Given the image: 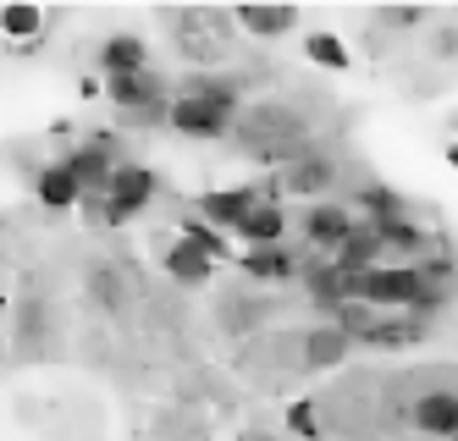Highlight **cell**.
<instances>
[{
	"instance_id": "cell-21",
	"label": "cell",
	"mask_w": 458,
	"mask_h": 441,
	"mask_svg": "<svg viewBox=\"0 0 458 441\" xmlns=\"http://www.w3.org/2000/svg\"><path fill=\"white\" fill-rule=\"evenodd\" d=\"M177 237H188V243H193V249H205V254H210L216 265H226V259H233V265H238V243H233V237H226L221 226H210L205 216H193V210H188V216L177 221Z\"/></svg>"
},
{
	"instance_id": "cell-12",
	"label": "cell",
	"mask_w": 458,
	"mask_h": 441,
	"mask_svg": "<svg viewBox=\"0 0 458 441\" xmlns=\"http://www.w3.org/2000/svg\"><path fill=\"white\" fill-rule=\"evenodd\" d=\"M106 99L116 106V116H133V111H149L160 99H172V89L160 72H133V78H106Z\"/></svg>"
},
{
	"instance_id": "cell-4",
	"label": "cell",
	"mask_w": 458,
	"mask_h": 441,
	"mask_svg": "<svg viewBox=\"0 0 458 441\" xmlns=\"http://www.w3.org/2000/svg\"><path fill=\"white\" fill-rule=\"evenodd\" d=\"M299 226H304V249L332 259L348 237H353L359 216H353V205H343V199H320V205H310V210L299 216Z\"/></svg>"
},
{
	"instance_id": "cell-19",
	"label": "cell",
	"mask_w": 458,
	"mask_h": 441,
	"mask_svg": "<svg viewBox=\"0 0 458 441\" xmlns=\"http://www.w3.org/2000/svg\"><path fill=\"white\" fill-rule=\"evenodd\" d=\"M34 199H39L45 210L67 216L72 205H83V188L72 182V172H67L61 160H50V165H39V172H34Z\"/></svg>"
},
{
	"instance_id": "cell-24",
	"label": "cell",
	"mask_w": 458,
	"mask_h": 441,
	"mask_svg": "<svg viewBox=\"0 0 458 441\" xmlns=\"http://www.w3.org/2000/svg\"><path fill=\"white\" fill-rule=\"evenodd\" d=\"M271 315V303L266 298H254V293H221V331H254L259 320Z\"/></svg>"
},
{
	"instance_id": "cell-18",
	"label": "cell",
	"mask_w": 458,
	"mask_h": 441,
	"mask_svg": "<svg viewBox=\"0 0 458 441\" xmlns=\"http://www.w3.org/2000/svg\"><path fill=\"white\" fill-rule=\"evenodd\" d=\"M348 353H353V343L332 326V320H320V326H310L304 331V369H337V364H348Z\"/></svg>"
},
{
	"instance_id": "cell-27",
	"label": "cell",
	"mask_w": 458,
	"mask_h": 441,
	"mask_svg": "<svg viewBox=\"0 0 458 441\" xmlns=\"http://www.w3.org/2000/svg\"><path fill=\"white\" fill-rule=\"evenodd\" d=\"M282 425H287V436H299V441H320L326 430H320V403L315 397H293L287 409H282Z\"/></svg>"
},
{
	"instance_id": "cell-23",
	"label": "cell",
	"mask_w": 458,
	"mask_h": 441,
	"mask_svg": "<svg viewBox=\"0 0 458 441\" xmlns=\"http://www.w3.org/2000/svg\"><path fill=\"white\" fill-rule=\"evenodd\" d=\"M45 6H28V0H12V6H0V33L17 45H39V33H45Z\"/></svg>"
},
{
	"instance_id": "cell-25",
	"label": "cell",
	"mask_w": 458,
	"mask_h": 441,
	"mask_svg": "<svg viewBox=\"0 0 458 441\" xmlns=\"http://www.w3.org/2000/svg\"><path fill=\"white\" fill-rule=\"evenodd\" d=\"M83 287H89V303H100V310H111V315H122L127 303V282H122V270L116 265H94L89 276H83Z\"/></svg>"
},
{
	"instance_id": "cell-3",
	"label": "cell",
	"mask_w": 458,
	"mask_h": 441,
	"mask_svg": "<svg viewBox=\"0 0 458 441\" xmlns=\"http://www.w3.org/2000/svg\"><path fill=\"white\" fill-rule=\"evenodd\" d=\"M155 193H160V172H149L144 160H122L116 165V177H111V193L106 199H89V216L94 221H106V226H122V221H133L155 205Z\"/></svg>"
},
{
	"instance_id": "cell-16",
	"label": "cell",
	"mask_w": 458,
	"mask_h": 441,
	"mask_svg": "<svg viewBox=\"0 0 458 441\" xmlns=\"http://www.w3.org/2000/svg\"><path fill=\"white\" fill-rule=\"evenodd\" d=\"M337 259V270L343 276H365V270H376V265H386V249H381V232L370 226V221H359L353 226V237L332 254Z\"/></svg>"
},
{
	"instance_id": "cell-11",
	"label": "cell",
	"mask_w": 458,
	"mask_h": 441,
	"mask_svg": "<svg viewBox=\"0 0 458 441\" xmlns=\"http://www.w3.org/2000/svg\"><path fill=\"white\" fill-rule=\"evenodd\" d=\"M106 78H133V72H149V39L144 33H106L100 50H94Z\"/></svg>"
},
{
	"instance_id": "cell-7",
	"label": "cell",
	"mask_w": 458,
	"mask_h": 441,
	"mask_svg": "<svg viewBox=\"0 0 458 441\" xmlns=\"http://www.w3.org/2000/svg\"><path fill=\"white\" fill-rule=\"evenodd\" d=\"M299 282H304V298L315 303V310L332 320L343 303H353L348 298V276L337 270V259H326V254H310L304 249V265H299Z\"/></svg>"
},
{
	"instance_id": "cell-22",
	"label": "cell",
	"mask_w": 458,
	"mask_h": 441,
	"mask_svg": "<svg viewBox=\"0 0 458 441\" xmlns=\"http://www.w3.org/2000/svg\"><path fill=\"white\" fill-rule=\"evenodd\" d=\"M12 336H17V348H45L50 343V303L45 298H17Z\"/></svg>"
},
{
	"instance_id": "cell-2",
	"label": "cell",
	"mask_w": 458,
	"mask_h": 441,
	"mask_svg": "<svg viewBox=\"0 0 458 441\" xmlns=\"http://www.w3.org/2000/svg\"><path fill=\"white\" fill-rule=\"evenodd\" d=\"M233 139L249 160L259 165H293V160H304L315 155V139H310V116L299 106H282V99H259V106H243L238 127H233Z\"/></svg>"
},
{
	"instance_id": "cell-8",
	"label": "cell",
	"mask_w": 458,
	"mask_h": 441,
	"mask_svg": "<svg viewBox=\"0 0 458 441\" xmlns=\"http://www.w3.org/2000/svg\"><path fill=\"white\" fill-rule=\"evenodd\" d=\"M61 165H67V172H72V182L83 188V205H89V199H106L111 193V177H116V155L111 149H100V144H72L67 155H61Z\"/></svg>"
},
{
	"instance_id": "cell-13",
	"label": "cell",
	"mask_w": 458,
	"mask_h": 441,
	"mask_svg": "<svg viewBox=\"0 0 458 441\" xmlns=\"http://www.w3.org/2000/svg\"><path fill=\"white\" fill-rule=\"evenodd\" d=\"M299 265L304 254L287 249V243H271V249H243L238 254V270L249 282H299Z\"/></svg>"
},
{
	"instance_id": "cell-28",
	"label": "cell",
	"mask_w": 458,
	"mask_h": 441,
	"mask_svg": "<svg viewBox=\"0 0 458 441\" xmlns=\"http://www.w3.org/2000/svg\"><path fill=\"white\" fill-rule=\"evenodd\" d=\"M386 22H398V28H420V22H425V6H386Z\"/></svg>"
},
{
	"instance_id": "cell-14",
	"label": "cell",
	"mask_w": 458,
	"mask_h": 441,
	"mask_svg": "<svg viewBox=\"0 0 458 441\" xmlns=\"http://www.w3.org/2000/svg\"><path fill=\"white\" fill-rule=\"evenodd\" d=\"M353 216L370 221V226H392V221H414V205L398 188H386V182H365L353 193Z\"/></svg>"
},
{
	"instance_id": "cell-15",
	"label": "cell",
	"mask_w": 458,
	"mask_h": 441,
	"mask_svg": "<svg viewBox=\"0 0 458 441\" xmlns=\"http://www.w3.org/2000/svg\"><path fill=\"white\" fill-rule=\"evenodd\" d=\"M409 420H414L420 436L458 441V392H420L414 409H409Z\"/></svg>"
},
{
	"instance_id": "cell-20",
	"label": "cell",
	"mask_w": 458,
	"mask_h": 441,
	"mask_svg": "<svg viewBox=\"0 0 458 441\" xmlns=\"http://www.w3.org/2000/svg\"><path fill=\"white\" fill-rule=\"evenodd\" d=\"M425 336H431V326L414 320V315H381L376 331L365 336V348H376V353H398V348H420Z\"/></svg>"
},
{
	"instance_id": "cell-5",
	"label": "cell",
	"mask_w": 458,
	"mask_h": 441,
	"mask_svg": "<svg viewBox=\"0 0 458 441\" xmlns=\"http://www.w3.org/2000/svg\"><path fill=\"white\" fill-rule=\"evenodd\" d=\"M238 243L243 249H271V243H287V205H282V193H276V182L266 177L259 182V205L238 221Z\"/></svg>"
},
{
	"instance_id": "cell-26",
	"label": "cell",
	"mask_w": 458,
	"mask_h": 441,
	"mask_svg": "<svg viewBox=\"0 0 458 441\" xmlns=\"http://www.w3.org/2000/svg\"><path fill=\"white\" fill-rule=\"evenodd\" d=\"M304 55H310L315 66H326V72H348V66H353V55H348V45H343V33H332V28L304 33Z\"/></svg>"
},
{
	"instance_id": "cell-29",
	"label": "cell",
	"mask_w": 458,
	"mask_h": 441,
	"mask_svg": "<svg viewBox=\"0 0 458 441\" xmlns=\"http://www.w3.org/2000/svg\"><path fill=\"white\" fill-rule=\"evenodd\" d=\"M447 165H458V144H447Z\"/></svg>"
},
{
	"instance_id": "cell-10",
	"label": "cell",
	"mask_w": 458,
	"mask_h": 441,
	"mask_svg": "<svg viewBox=\"0 0 458 441\" xmlns=\"http://www.w3.org/2000/svg\"><path fill=\"white\" fill-rule=\"evenodd\" d=\"M259 205V188H205L199 199H193V216H205L210 226H221L226 237L238 232V221Z\"/></svg>"
},
{
	"instance_id": "cell-1",
	"label": "cell",
	"mask_w": 458,
	"mask_h": 441,
	"mask_svg": "<svg viewBox=\"0 0 458 441\" xmlns=\"http://www.w3.org/2000/svg\"><path fill=\"white\" fill-rule=\"evenodd\" d=\"M238 116H243V83L199 66V72H188L182 89L172 94L166 127L177 139H193V144H221V139H233Z\"/></svg>"
},
{
	"instance_id": "cell-6",
	"label": "cell",
	"mask_w": 458,
	"mask_h": 441,
	"mask_svg": "<svg viewBox=\"0 0 458 441\" xmlns=\"http://www.w3.org/2000/svg\"><path fill=\"white\" fill-rule=\"evenodd\" d=\"M271 182H276V193L287 199H310V205H320L326 193H332V182H337V160L332 155H304V160H293V165H282V172H271Z\"/></svg>"
},
{
	"instance_id": "cell-9",
	"label": "cell",
	"mask_w": 458,
	"mask_h": 441,
	"mask_svg": "<svg viewBox=\"0 0 458 441\" xmlns=\"http://www.w3.org/2000/svg\"><path fill=\"white\" fill-rule=\"evenodd\" d=\"M299 6H287V0H243L233 12V22L249 33V39H287L293 28H299Z\"/></svg>"
},
{
	"instance_id": "cell-17",
	"label": "cell",
	"mask_w": 458,
	"mask_h": 441,
	"mask_svg": "<svg viewBox=\"0 0 458 441\" xmlns=\"http://www.w3.org/2000/svg\"><path fill=\"white\" fill-rule=\"evenodd\" d=\"M160 259H166V276L177 287H210V276H216V259L205 249H193L188 237H172V249L160 254Z\"/></svg>"
}]
</instances>
